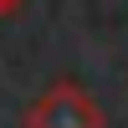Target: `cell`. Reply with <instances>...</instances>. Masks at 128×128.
Listing matches in <instances>:
<instances>
[{
    "mask_svg": "<svg viewBox=\"0 0 128 128\" xmlns=\"http://www.w3.org/2000/svg\"><path fill=\"white\" fill-rule=\"evenodd\" d=\"M5 16H10V5H5V0H0V20H5Z\"/></svg>",
    "mask_w": 128,
    "mask_h": 128,
    "instance_id": "cell-3",
    "label": "cell"
},
{
    "mask_svg": "<svg viewBox=\"0 0 128 128\" xmlns=\"http://www.w3.org/2000/svg\"><path fill=\"white\" fill-rule=\"evenodd\" d=\"M102 123L108 118H102L98 98H92L82 82H72V77L51 82L41 98H31L26 118H20V128H102Z\"/></svg>",
    "mask_w": 128,
    "mask_h": 128,
    "instance_id": "cell-1",
    "label": "cell"
},
{
    "mask_svg": "<svg viewBox=\"0 0 128 128\" xmlns=\"http://www.w3.org/2000/svg\"><path fill=\"white\" fill-rule=\"evenodd\" d=\"M5 5H10V16H16V10H20V5H26V0H5Z\"/></svg>",
    "mask_w": 128,
    "mask_h": 128,
    "instance_id": "cell-2",
    "label": "cell"
}]
</instances>
